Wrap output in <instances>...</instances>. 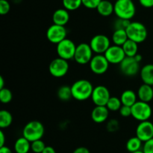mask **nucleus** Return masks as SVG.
I'll return each instance as SVG.
<instances>
[{
  "label": "nucleus",
  "instance_id": "nucleus-10",
  "mask_svg": "<svg viewBox=\"0 0 153 153\" xmlns=\"http://www.w3.org/2000/svg\"><path fill=\"white\" fill-rule=\"evenodd\" d=\"M67 31L65 26L52 24L46 31V38L52 44H58L60 42L67 38Z\"/></svg>",
  "mask_w": 153,
  "mask_h": 153
},
{
  "label": "nucleus",
  "instance_id": "nucleus-31",
  "mask_svg": "<svg viewBox=\"0 0 153 153\" xmlns=\"http://www.w3.org/2000/svg\"><path fill=\"white\" fill-rule=\"evenodd\" d=\"M46 147V146L42 140H37L31 142V150L34 153H42Z\"/></svg>",
  "mask_w": 153,
  "mask_h": 153
},
{
  "label": "nucleus",
  "instance_id": "nucleus-29",
  "mask_svg": "<svg viewBox=\"0 0 153 153\" xmlns=\"http://www.w3.org/2000/svg\"><path fill=\"white\" fill-rule=\"evenodd\" d=\"M64 8L67 10H76L82 5V0H62Z\"/></svg>",
  "mask_w": 153,
  "mask_h": 153
},
{
  "label": "nucleus",
  "instance_id": "nucleus-44",
  "mask_svg": "<svg viewBox=\"0 0 153 153\" xmlns=\"http://www.w3.org/2000/svg\"><path fill=\"white\" fill-rule=\"evenodd\" d=\"M134 58H135V59L137 60V61L139 63H140V62H141V60H142V56L140 55V54L137 53V55H136L135 56H134Z\"/></svg>",
  "mask_w": 153,
  "mask_h": 153
},
{
  "label": "nucleus",
  "instance_id": "nucleus-46",
  "mask_svg": "<svg viewBox=\"0 0 153 153\" xmlns=\"http://www.w3.org/2000/svg\"><path fill=\"white\" fill-rule=\"evenodd\" d=\"M115 1H117V0H115Z\"/></svg>",
  "mask_w": 153,
  "mask_h": 153
},
{
  "label": "nucleus",
  "instance_id": "nucleus-33",
  "mask_svg": "<svg viewBox=\"0 0 153 153\" xmlns=\"http://www.w3.org/2000/svg\"><path fill=\"white\" fill-rule=\"evenodd\" d=\"M102 0H82V5L88 9H97Z\"/></svg>",
  "mask_w": 153,
  "mask_h": 153
},
{
  "label": "nucleus",
  "instance_id": "nucleus-17",
  "mask_svg": "<svg viewBox=\"0 0 153 153\" xmlns=\"http://www.w3.org/2000/svg\"><path fill=\"white\" fill-rule=\"evenodd\" d=\"M70 20L69 10L65 8H59L55 10L52 15V21L54 24L65 26Z\"/></svg>",
  "mask_w": 153,
  "mask_h": 153
},
{
  "label": "nucleus",
  "instance_id": "nucleus-40",
  "mask_svg": "<svg viewBox=\"0 0 153 153\" xmlns=\"http://www.w3.org/2000/svg\"><path fill=\"white\" fill-rule=\"evenodd\" d=\"M5 142V136L2 130H0V147L4 146Z\"/></svg>",
  "mask_w": 153,
  "mask_h": 153
},
{
  "label": "nucleus",
  "instance_id": "nucleus-15",
  "mask_svg": "<svg viewBox=\"0 0 153 153\" xmlns=\"http://www.w3.org/2000/svg\"><path fill=\"white\" fill-rule=\"evenodd\" d=\"M136 136L145 142L153 138V123L149 120L140 122L136 128Z\"/></svg>",
  "mask_w": 153,
  "mask_h": 153
},
{
  "label": "nucleus",
  "instance_id": "nucleus-12",
  "mask_svg": "<svg viewBox=\"0 0 153 153\" xmlns=\"http://www.w3.org/2000/svg\"><path fill=\"white\" fill-rule=\"evenodd\" d=\"M110 98V92L105 86L100 85L94 88L91 99L96 106H106Z\"/></svg>",
  "mask_w": 153,
  "mask_h": 153
},
{
  "label": "nucleus",
  "instance_id": "nucleus-7",
  "mask_svg": "<svg viewBox=\"0 0 153 153\" xmlns=\"http://www.w3.org/2000/svg\"><path fill=\"white\" fill-rule=\"evenodd\" d=\"M70 66L67 60L61 58L60 57L54 58L49 65V70L52 76L56 78H61L65 76L68 72Z\"/></svg>",
  "mask_w": 153,
  "mask_h": 153
},
{
  "label": "nucleus",
  "instance_id": "nucleus-27",
  "mask_svg": "<svg viewBox=\"0 0 153 153\" xmlns=\"http://www.w3.org/2000/svg\"><path fill=\"white\" fill-rule=\"evenodd\" d=\"M58 98L62 101H68L73 98L72 95L71 86H62L60 87L57 92Z\"/></svg>",
  "mask_w": 153,
  "mask_h": 153
},
{
  "label": "nucleus",
  "instance_id": "nucleus-36",
  "mask_svg": "<svg viewBox=\"0 0 153 153\" xmlns=\"http://www.w3.org/2000/svg\"><path fill=\"white\" fill-rule=\"evenodd\" d=\"M120 114L123 117H128L131 116V106L123 105L119 110Z\"/></svg>",
  "mask_w": 153,
  "mask_h": 153
},
{
  "label": "nucleus",
  "instance_id": "nucleus-42",
  "mask_svg": "<svg viewBox=\"0 0 153 153\" xmlns=\"http://www.w3.org/2000/svg\"><path fill=\"white\" fill-rule=\"evenodd\" d=\"M0 153H13L11 149L9 147L4 146L0 147Z\"/></svg>",
  "mask_w": 153,
  "mask_h": 153
},
{
  "label": "nucleus",
  "instance_id": "nucleus-2",
  "mask_svg": "<svg viewBox=\"0 0 153 153\" xmlns=\"http://www.w3.org/2000/svg\"><path fill=\"white\" fill-rule=\"evenodd\" d=\"M114 4L117 18L131 20L135 15L136 7L132 0H117Z\"/></svg>",
  "mask_w": 153,
  "mask_h": 153
},
{
  "label": "nucleus",
  "instance_id": "nucleus-14",
  "mask_svg": "<svg viewBox=\"0 0 153 153\" xmlns=\"http://www.w3.org/2000/svg\"><path fill=\"white\" fill-rule=\"evenodd\" d=\"M104 55L108 62L113 64H120L126 58V54L122 46L114 44L111 45Z\"/></svg>",
  "mask_w": 153,
  "mask_h": 153
},
{
  "label": "nucleus",
  "instance_id": "nucleus-4",
  "mask_svg": "<svg viewBox=\"0 0 153 153\" xmlns=\"http://www.w3.org/2000/svg\"><path fill=\"white\" fill-rule=\"evenodd\" d=\"M126 33L128 39L137 44L145 41L148 35L147 28L144 24L137 21L131 22L126 28Z\"/></svg>",
  "mask_w": 153,
  "mask_h": 153
},
{
  "label": "nucleus",
  "instance_id": "nucleus-18",
  "mask_svg": "<svg viewBox=\"0 0 153 153\" xmlns=\"http://www.w3.org/2000/svg\"><path fill=\"white\" fill-rule=\"evenodd\" d=\"M137 98L139 100L149 103L153 99L152 86L143 83L137 90Z\"/></svg>",
  "mask_w": 153,
  "mask_h": 153
},
{
  "label": "nucleus",
  "instance_id": "nucleus-22",
  "mask_svg": "<svg viewBox=\"0 0 153 153\" xmlns=\"http://www.w3.org/2000/svg\"><path fill=\"white\" fill-rule=\"evenodd\" d=\"M137 94L131 89L125 90L120 96V100L123 105L128 106H132L137 101Z\"/></svg>",
  "mask_w": 153,
  "mask_h": 153
},
{
  "label": "nucleus",
  "instance_id": "nucleus-37",
  "mask_svg": "<svg viewBox=\"0 0 153 153\" xmlns=\"http://www.w3.org/2000/svg\"><path fill=\"white\" fill-rule=\"evenodd\" d=\"M143 151L144 153H153V138L144 142Z\"/></svg>",
  "mask_w": 153,
  "mask_h": 153
},
{
  "label": "nucleus",
  "instance_id": "nucleus-20",
  "mask_svg": "<svg viewBox=\"0 0 153 153\" xmlns=\"http://www.w3.org/2000/svg\"><path fill=\"white\" fill-rule=\"evenodd\" d=\"M98 13L102 16H109L114 13V4L108 0H102L97 6Z\"/></svg>",
  "mask_w": 153,
  "mask_h": 153
},
{
  "label": "nucleus",
  "instance_id": "nucleus-11",
  "mask_svg": "<svg viewBox=\"0 0 153 153\" xmlns=\"http://www.w3.org/2000/svg\"><path fill=\"white\" fill-rule=\"evenodd\" d=\"M109 64L110 63L104 54H96V56H93L89 63L91 71L97 75H101L105 73L108 69Z\"/></svg>",
  "mask_w": 153,
  "mask_h": 153
},
{
  "label": "nucleus",
  "instance_id": "nucleus-3",
  "mask_svg": "<svg viewBox=\"0 0 153 153\" xmlns=\"http://www.w3.org/2000/svg\"><path fill=\"white\" fill-rule=\"evenodd\" d=\"M45 128L40 122L33 120L27 123L22 130V136L30 142L41 140L44 135Z\"/></svg>",
  "mask_w": 153,
  "mask_h": 153
},
{
  "label": "nucleus",
  "instance_id": "nucleus-23",
  "mask_svg": "<svg viewBox=\"0 0 153 153\" xmlns=\"http://www.w3.org/2000/svg\"><path fill=\"white\" fill-rule=\"evenodd\" d=\"M128 39L126 30L125 29H115L112 34V41L114 44L117 46H122Z\"/></svg>",
  "mask_w": 153,
  "mask_h": 153
},
{
  "label": "nucleus",
  "instance_id": "nucleus-43",
  "mask_svg": "<svg viewBox=\"0 0 153 153\" xmlns=\"http://www.w3.org/2000/svg\"><path fill=\"white\" fill-rule=\"evenodd\" d=\"M4 79H3V76H0V89L4 88Z\"/></svg>",
  "mask_w": 153,
  "mask_h": 153
},
{
  "label": "nucleus",
  "instance_id": "nucleus-35",
  "mask_svg": "<svg viewBox=\"0 0 153 153\" xmlns=\"http://www.w3.org/2000/svg\"><path fill=\"white\" fill-rule=\"evenodd\" d=\"M10 4L7 0H0V14L5 15L10 11Z\"/></svg>",
  "mask_w": 153,
  "mask_h": 153
},
{
  "label": "nucleus",
  "instance_id": "nucleus-32",
  "mask_svg": "<svg viewBox=\"0 0 153 153\" xmlns=\"http://www.w3.org/2000/svg\"><path fill=\"white\" fill-rule=\"evenodd\" d=\"M131 23V21L125 19H121V18H117L115 20L114 23V27L115 29H125L128 28L129 24Z\"/></svg>",
  "mask_w": 153,
  "mask_h": 153
},
{
  "label": "nucleus",
  "instance_id": "nucleus-19",
  "mask_svg": "<svg viewBox=\"0 0 153 153\" xmlns=\"http://www.w3.org/2000/svg\"><path fill=\"white\" fill-rule=\"evenodd\" d=\"M140 76L143 83L153 86V64H146L140 69Z\"/></svg>",
  "mask_w": 153,
  "mask_h": 153
},
{
  "label": "nucleus",
  "instance_id": "nucleus-28",
  "mask_svg": "<svg viewBox=\"0 0 153 153\" xmlns=\"http://www.w3.org/2000/svg\"><path fill=\"white\" fill-rule=\"evenodd\" d=\"M122 106L123 104L120 98L117 97H111L106 104V106L109 110V111H113V112L119 111Z\"/></svg>",
  "mask_w": 153,
  "mask_h": 153
},
{
  "label": "nucleus",
  "instance_id": "nucleus-41",
  "mask_svg": "<svg viewBox=\"0 0 153 153\" xmlns=\"http://www.w3.org/2000/svg\"><path fill=\"white\" fill-rule=\"evenodd\" d=\"M42 153H56V151H55V149L52 146H46V147L45 148V149L43 150Z\"/></svg>",
  "mask_w": 153,
  "mask_h": 153
},
{
  "label": "nucleus",
  "instance_id": "nucleus-13",
  "mask_svg": "<svg viewBox=\"0 0 153 153\" xmlns=\"http://www.w3.org/2000/svg\"><path fill=\"white\" fill-rule=\"evenodd\" d=\"M120 69L126 76H135L140 70V63L134 58V57L126 56V58L120 64Z\"/></svg>",
  "mask_w": 153,
  "mask_h": 153
},
{
  "label": "nucleus",
  "instance_id": "nucleus-21",
  "mask_svg": "<svg viewBox=\"0 0 153 153\" xmlns=\"http://www.w3.org/2000/svg\"><path fill=\"white\" fill-rule=\"evenodd\" d=\"M13 148L16 153H28L31 150V142L22 136L15 141Z\"/></svg>",
  "mask_w": 153,
  "mask_h": 153
},
{
  "label": "nucleus",
  "instance_id": "nucleus-30",
  "mask_svg": "<svg viewBox=\"0 0 153 153\" xmlns=\"http://www.w3.org/2000/svg\"><path fill=\"white\" fill-rule=\"evenodd\" d=\"M13 98L12 92L7 88H3L0 89V100L2 104L10 103Z\"/></svg>",
  "mask_w": 153,
  "mask_h": 153
},
{
  "label": "nucleus",
  "instance_id": "nucleus-26",
  "mask_svg": "<svg viewBox=\"0 0 153 153\" xmlns=\"http://www.w3.org/2000/svg\"><path fill=\"white\" fill-rule=\"evenodd\" d=\"M13 122V116L9 111L6 110H1L0 111V128L1 129L7 128Z\"/></svg>",
  "mask_w": 153,
  "mask_h": 153
},
{
  "label": "nucleus",
  "instance_id": "nucleus-39",
  "mask_svg": "<svg viewBox=\"0 0 153 153\" xmlns=\"http://www.w3.org/2000/svg\"><path fill=\"white\" fill-rule=\"evenodd\" d=\"M73 153H91L90 150L88 148L84 146H80L76 148L74 151L73 152Z\"/></svg>",
  "mask_w": 153,
  "mask_h": 153
},
{
  "label": "nucleus",
  "instance_id": "nucleus-38",
  "mask_svg": "<svg viewBox=\"0 0 153 153\" xmlns=\"http://www.w3.org/2000/svg\"><path fill=\"white\" fill-rule=\"evenodd\" d=\"M140 5L146 8H150L153 7V0H139Z\"/></svg>",
  "mask_w": 153,
  "mask_h": 153
},
{
  "label": "nucleus",
  "instance_id": "nucleus-9",
  "mask_svg": "<svg viewBox=\"0 0 153 153\" xmlns=\"http://www.w3.org/2000/svg\"><path fill=\"white\" fill-rule=\"evenodd\" d=\"M90 46L96 54H104L111 46L110 39L105 34H96L91 38Z\"/></svg>",
  "mask_w": 153,
  "mask_h": 153
},
{
  "label": "nucleus",
  "instance_id": "nucleus-6",
  "mask_svg": "<svg viewBox=\"0 0 153 153\" xmlns=\"http://www.w3.org/2000/svg\"><path fill=\"white\" fill-rule=\"evenodd\" d=\"M76 46H77L75 44L73 40L69 38H66L57 44V54L58 57L68 61L74 58Z\"/></svg>",
  "mask_w": 153,
  "mask_h": 153
},
{
  "label": "nucleus",
  "instance_id": "nucleus-1",
  "mask_svg": "<svg viewBox=\"0 0 153 153\" xmlns=\"http://www.w3.org/2000/svg\"><path fill=\"white\" fill-rule=\"evenodd\" d=\"M94 87L88 80H79L71 86L72 95L76 100L79 101L88 100L91 98Z\"/></svg>",
  "mask_w": 153,
  "mask_h": 153
},
{
  "label": "nucleus",
  "instance_id": "nucleus-5",
  "mask_svg": "<svg viewBox=\"0 0 153 153\" xmlns=\"http://www.w3.org/2000/svg\"><path fill=\"white\" fill-rule=\"evenodd\" d=\"M152 113V107L149 103L137 100L131 106V116L135 120L143 122L149 120Z\"/></svg>",
  "mask_w": 153,
  "mask_h": 153
},
{
  "label": "nucleus",
  "instance_id": "nucleus-47",
  "mask_svg": "<svg viewBox=\"0 0 153 153\" xmlns=\"http://www.w3.org/2000/svg\"><path fill=\"white\" fill-rule=\"evenodd\" d=\"M152 88H153V86H152Z\"/></svg>",
  "mask_w": 153,
  "mask_h": 153
},
{
  "label": "nucleus",
  "instance_id": "nucleus-45",
  "mask_svg": "<svg viewBox=\"0 0 153 153\" xmlns=\"http://www.w3.org/2000/svg\"><path fill=\"white\" fill-rule=\"evenodd\" d=\"M132 153H144V152H143V150H139V151L134 152H132Z\"/></svg>",
  "mask_w": 153,
  "mask_h": 153
},
{
  "label": "nucleus",
  "instance_id": "nucleus-34",
  "mask_svg": "<svg viewBox=\"0 0 153 153\" xmlns=\"http://www.w3.org/2000/svg\"><path fill=\"white\" fill-rule=\"evenodd\" d=\"M106 128L109 132H115L120 128V123L116 119H111L108 122Z\"/></svg>",
  "mask_w": 153,
  "mask_h": 153
},
{
  "label": "nucleus",
  "instance_id": "nucleus-24",
  "mask_svg": "<svg viewBox=\"0 0 153 153\" xmlns=\"http://www.w3.org/2000/svg\"><path fill=\"white\" fill-rule=\"evenodd\" d=\"M123 50L126 54V56L134 57L138 51V44L133 40L128 39L122 46Z\"/></svg>",
  "mask_w": 153,
  "mask_h": 153
},
{
  "label": "nucleus",
  "instance_id": "nucleus-8",
  "mask_svg": "<svg viewBox=\"0 0 153 153\" xmlns=\"http://www.w3.org/2000/svg\"><path fill=\"white\" fill-rule=\"evenodd\" d=\"M93 52H94L89 44H79L76 46L73 59L79 64H88L93 58Z\"/></svg>",
  "mask_w": 153,
  "mask_h": 153
},
{
  "label": "nucleus",
  "instance_id": "nucleus-25",
  "mask_svg": "<svg viewBox=\"0 0 153 153\" xmlns=\"http://www.w3.org/2000/svg\"><path fill=\"white\" fill-rule=\"evenodd\" d=\"M142 143L143 142L137 136H132L128 140L126 144V147L130 153H132L141 150L140 148L142 147Z\"/></svg>",
  "mask_w": 153,
  "mask_h": 153
},
{
  "label": "nucleus",
  "instance_id": "nucleus-16",
  "mask_svg": "<svg viewBox=\"0 0 153 153\" xmlns=\"http://www.w3.org/2000/svg\"><path fill=\"white\" fill-rule=\"evenodd\" d=\"M109 110L106 106H96L91 112V118L96 123H103L108 118Z\"/></svg>",
  "mask_w": 153,
  "mask_h": 153
}]
</instances>
